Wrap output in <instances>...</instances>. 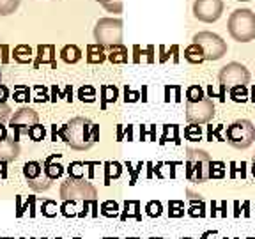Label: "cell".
Here are the masks:
<instances>
[{
  "instance_id": "46",
  "label": "cell",
  "mask_w": 255,
  "mask_h": 239,
  "mask_svg": "<svg viewBox=\"0 0 255 239\" xmlns=\"http://www.w3.org/2000/svg\"><path fill=\"white\" fill-rule=\"evenodd\" d=\"M9 138L7 136V127L4 126V124H0V140H5Z\"/></svg>"
},
{
  "instance_id": "20",
  "label": "cell",
  "mask_w": 255,
  "mask_h": 239,
  "mask_svg": "<svg viewBox=\"0 0 255 239\" xmlns=\"http://www.w3.org/2000/svg\"><path fill=\"white\" fill-rule=\"evenodd\" d=\"M14 60L16 62H20V64H28L32 62V50L30 46H27V44H18V46L14 48Z\"/></svg>"
},
{
  "instance_id": "45",
  "label": "cell",
  "mask_w": 255,
  "mask_h": 239,
  "mask_svg": "<svg viewBox=\"0 0 255 239\" xmlns=\"http://www.w3.org/2000/svg\"><path fill=\"white\" fill-rule=\"evenodd\" d=\"M28 206H30V216L32 218H34V216H36V207H34V204H36V199H34V197H28Z\"/></svg>"
},
{
  "instance_id": "28",
  "label": "cell",
  "mask_w": 255,
  "mask_h": 239,
  "mask_svg": "<svg viewBox=\"0 0 255 239\" xmlns=\"http://www.w3.org/2000/svg\"><path fill=\"white\" fill-rule=\"evenodd\" d=\"M231 91V98L238 103H245L248 100V91H247V85H239V87H232L229 89Z\"/></svg>"
},
{
  "instance_id": "53",
  "label": "cell",
  "mask_w": 255,
  "mask_h": 239,
  "mask_svg": "<svg viewBox=\"0 0 255 239\" xmlns=\"http://www.w3.org/2000/svg\"><path fill=\"white\" fill-rule=\"evenodd\" d=\"M151 239H158V238H151Z\"/></svg>"
},
{
  "instance_id": "25",
  "label": "cell",
  "mask_w": 255,
  "mask_h": 239,
  "mask_svg": "<svg viewBox=\"0 0 255 239\" xmlns=\"http://www.w3.org/2000/svg\"><path fill=\"white\" fill-rule=\"evenodd\" d=\"M20 0H0V16H7L18 9Z\"/></svg>"
},
{
  "instance_id": "14",
  "label": "cell",
  "mask_w": 255,
  "mask_h": 239,
  "mask_svg": "<svg viewBox=\"0 0 255 239\" xmlns=\"http://www.w3.org/2000/svg\"><path fill=\"white\" fill-rule=\"evenodd\" d=\"M60 154H52L50 158H46V161H44V174H46V177L50 181L57 179V177H60L64 172V167L60 163H53L57 158H59Z\"/></svg>"
},
{
  "instance_id": "9",
  "label": "cell",
  "mask_w": 255,
  "mask_h": 239,
  "mask_svg": "<svg viewBox=\"0 0 255 239\" xmlns=\"http://www.w3.org/2000/svg\"><path fill=\"white\" fill-rule=\"evenodd\" d=\"M215 117V103L209 98L199 101H186V119L188 122L200 126Z\"/></svg>"
},
{
  "instance_id": "39",
  "label": "cell",
  "mask_w": 255,
  "mask_h": 239,
  "mask_svg": "<svg viewBox=\"0 0 255 239\" xmlns=\"http://www.w3.org/2000/svg\"><path fill=\"white\" fill-rule=\"evenodd\" d=\"M213 177H223V163L211 161V167H209V179H213Z\"/></svg>"
},
{
  "instance_id": "15",
  "label": "cell",
  "mask_w": 255,
  "mask_h": 239,
  "mask_svg": "<svg viewBox=\"0 0 255 239\" xmlns=\"http://www.w3.org/2000/svg\"><path fill=\"white\" fill-rule=\"evenodd\" d=\"M60 59L68 64H76L82 59V50H80L76 44H66V46L60 50Z\"/></svg>"
},
{
  "instance_id": "42",
  "label": "cell",
  "mask_w": 255,
  "mask_h": 239,
  "mask_svg": "<svg viewBox=\"0 0 255 239\" xmlns=\"http://www.w3.org/2000/svg\"><path fill=\"white\" fill-rule=\"evenodd\" d=\"M9 116H11V108H9V105L0 103V124L4 122V120H7Z\"/></svg>"
},
{
  "instance_id": "36",
  "label": "cell",
  "mask_w": 255,
  "mask_h": 239,
  "mask_svg": "<svg viewBox=\"0 0 255 239\" xmlns=\"http://www.w3.org/2000/svg\"><path fill=\"white\" fill-rule=\"evenodd\" d=\"M28 136H30L32 142H41V140L44 138V127L39 126V124H36L34 127L28 129Z\"/></svg>"
},
{
  "instance_id": "57",
  "label": "cell",
  "mask_w": 255,
  "mask_h": 239,
  "mask_svg": "<svg viewBox=\"0 0 255 239\" xmlns=\"http://www.w3.org/2000/svg\"><path fill=\"white\" fill-rule=\"evenodd\" d=\"M250 239H254V238H250Z\"/></svg>"
},
{
  "instance_id": "10",
  "label": "cell",
  "mask_w": 255,
  "mask_h": 239,
  "mask_svg": "<svg viewBox=\"0 0 255 239\" xmlns=\"http://www.w3.org/2000/svg\"><path fill=\"white\" fill-rule=\"evenodd\" d=\"M37 122H39V116H37V112L32 110L30 107H23L18 112H14V116H12L11 120H9V126H11L12 133H14L12 140L18 142V140H20V135H23V133L28 135V129L36 126Z\"/></svg>"
},
{
  "instance_id": "30",
  "label": "cell",
  "mask_w": 255,
  "mask_h": 239,
  "mask_svg": "<svg viewBox=\"0 0 255 239\" xmlns=\"http://www.w3.org/2000/svg\"><path fill=\"white\" fill-rule=\"evenodd\" d=\"M100 2L105 9H108L110 12H121L123 11V0H96Z\"/></svg>"
},
{
  "instance_id": "52",
  "label": "cell",
  "mask_w": 255,
  "mask_h": 239,
  "mask_svg": "<svg viewBox=\"0 0 255 239\" xmlns=\"http://www.w3.org/2000/svg\"><path fill=\"white\" fill-rule=\"evenodd\" d=\"M183 239H191V238H183Z\"/></svg>"
},
{
  "instance_id": "11",
  "label": "cell",
  "mask_w": 255,
  "mask_h": 239,
  "mask_svg": "<svg viewBox=\"0 0 255 239\" xmlns=\"http://www.w3.org/2000/svg\"><path fill=\"white\" fill-rule=\"evenodd\" d=\"M223 12V0H195L193 16L204 23H215Z\"/></svg>"
},
{
  "instance_id": "48",
  "label": "cell",
  "mask_w": 255,
  "mask_h": 239,
  "mask_svg": "<svg viewBox=\"0 0 255 239\" xmlns=\"http://www.w3.org/2000/svg\"><path fill=\"white\" fill-rule=\"evenodd\" d=\"M211 234H213V232H206V234L202 236V239H209V238H211Z\"/></svg>"
},
{
  "instance_id": "8",
  "label": "cell",
  "mask_w": 255,
  "mask_h": 239,
  "mask_svg": "<svg viewBox=\"0 0 255 239\" xmlns=\"http://www.w3.org/2000/svg\"><path fill=\"white\" fill-rule=\"evenodd\" d=\"M220 84L222 87H239V85H247L250 82V71L245 68L243 64L239 62H229L227 66H223L218 73Z\"/></svg>"
},
{
  "instance_id": "50",
  "label": "cell",
  "mask_w": 255,
  "mask_h": 239,
  "mask_svg": "<svg viewBox=\"0 0 255 239\" xmlns=\"http://www.w3.org/2000/svg\"><path fill=\"white\" fill-rule=\"evenodd\" d=\"M239 2H248V0H239Z\"/></svg>"
},
{
  "instance_id": "23",
  "label": "cell",
  "mask_w": 255,
  "mask_h": 239,
  "mask_svg": "<svg viewBox=\"0 0 255 239\" xmlns=\"http://www.w3.org/2000/svg\"><path fill=\"white\" fill-rule=\"evenodd\" d=\"M105 172H107V177H105V184H110V181H112V177H119L121 175V165L117 163V161H108V163H105Z\"/></svg>"
},
{
  "instance_id": "1",
  "label": "cell",
  "mask_w": 255,
  "mask_h": 239,
  "mask_svg": "<svg viewBox=\"0 0 255 239\" xmlns=\"http://www.w3.org/2000/svg\"><path fill=\"white\" fill-rule=\"evenodd\" d=\"M57 135L76 151H89L100 140V126L85 117H75L60 127Z\"/></svg>"
},
{
  "instance_id": "35",
  "label": "cell",
  "mask_w": 255,
  "mask_h": 239,
  "mask_svg": "<svg viewBox=\"0 0 255 239\" xmlns=\"http://www.w3.org/2000/svg\"><path fill=\"white\" fill-rule=\"evenodd\" d=\"M200 135H202L200 126H195V124H191V126H188L186 129H184V136H186L188 140H191V142L200 140Z\"/></svg>"
},
{
  "instance_id": "37",
  "label": "cell",
  "mask_w": 255,
  "mask_h": 239,
  "mask_svg": "<svg viewBox=\"0 0 255 239\" xmlns=\"http://www.w3.org/2000/svg\"><path fill=\"white\" fill-rule=\"evenodd\" d=\"M43 215L48 218H53L57 215V204L53 200H44L43 202Z\"/></svg>"
},
{
  "instance_id": "13",
  "label": "cell",
  "mask_w": 255,
  "mask_h": 239,
  "mask_svg": "<svg viewBox=\"0 0 255 239\" xmlns=\"http://www.w3.org/2000/svg\"><path fill=\"white\" fill-rule=\"evenodd\" d=\"M41 64H50L52 68H55V48L52 44H39L37 46V57H36V68H39Z\"/></svg>"
},
{
  "instance_id": "2",
  "label": "cell",
  "mask_w": 255,
  "mask_h": 239,
  "mask_svg": "<svg viewBox=\"0 0 255 239\" xmlns=\"http://www.w3.org/2000/svg\"><path fill=\"white\" fill-rule=\"evenodd\" d=\"M227 28L238 43H250L255 39V14L250 9H236L229 16Z\"/></svg>"
},
{
  "instance_id": "33",
  "label": "cell",
  "mask_w": 255,
  "mask_h": 239,
  "mask_svg": "<svg viewBox=\"0 0 255 239\" xmlns=\"http://www.w3.org/2000/svg\"><path fill=\"white\" fill-rule=\"evenodd\" d=\"M28 100H30V91H28V87L18 85V87L14 89V101L21 103V101H28Z\"/></svg>"
},
{
  "instance_id": "27",
  "label": "cell",
  "mask_w": 255,
  "mask_h": 239,
  "mask_svg": "<svg viewBox=\"0 0 255 239\" xmlns=\"http://www.w3.org/2000/svg\"><path fill=\"white\" fill-rule=\"evenodd\" d=\"M184 215V202L181 200H170L168 202V216L170 218H179Z\"/></svg>"
},
{
  "instance_id": "41",
  "label": "cell",
  "mask_w": 255,
  "mask_h": 239,
  "mask_svg": "<svg viewBox=\"0 0 255 239\" xmlns=\"http://www.w3.org/2000/svg\"><path fill=\"white\" fill-rule=\"evenodd\" d=\"M206 207H204V204H200L199 207H197V202L195 200H193V202H191V207H190V215L191 216H204L206 215Z\"/></svg>"
},
{
  "instance_id": "12",
  "label": "cell",
  "mask_w": 255,
  "mask_h": 239,
  "mask_svg": "<svg viewBox=\"0 0 255 239\" xmlns=\"http://www.w3.org/2000/svg\"><path fill=\"white\" fill-rule=\"evenodd\" d=\"M20 156V145L12 138L0 140V161H14Z\"/></svg>"
},
{
  "instance_id": "51",
  "label": "cell",
  "mask_w": 255,
  "mask_h": 239,
  "mask_svg": "<svg viewBox=\"0 0 255 239\" xmlns=\"http://www.w3.org/2000/svg\"><path fill=\"white\" fill-rule=\"evenodd\" d=\"M105 239H112V238H105ZM114 239H116V238H114Z\"/></svg>"
},
{
  "instance_id": "34",
  "label": "cell",
  "mask_w": 255,
  "mask_h": 239,
  "mask_svg": "<svg viewBox=\"0 0 255 239\" xmlns=\"http://www.w3.org/2000/svg\"><path fill=\"white\" fill-rule=\"evenodd\" d=\"M28 186L36 191H43L50 188V179L48 177H37L36 181H28Z\"/></svg>"
},
{
  "instance_id": "56",
  "label": "cell",
  "mask_w": 255,
  "mask_h": 239,
  "mask_svg": "<svg viewBox=\"0 0 255 239\" xmlns=\"http://www.w3.org/2000/svg\"><path fill=\"white\" fill-rule=\"evenodd\" d=\"M75 239H80V238H75Z\"/></svg>"
},
{
  "instance_id": "4",
  "label": "cell",
  "mask_w": 255,
  "mask_h": 239,
  "mask_svg": "<svg viewBox=\"0 0 255 239\" xmlns=\"http://www.w3.org/2000/svg\"><path fill=\"white\" fill-rule=\"evenodd\" d=\"M96 43L103 48H112L123 44V20L119 18H101L94 27Z\"/></svg>"
},
{
  "instance_id": "3",
  "label": "cell",
  "mask_w": 255,
  "mask_h": 239,
  "mask_svg": "<svg viewBox=\"0 0 255 239\" xmlns=\"http://www.w3.org/2000/svg\"><path fill=\"white\" fill-rule=\"evenodd\" d=\"M98 191L89 183L87 179H75V177H68L60 186V199L66 202H96Z\"/></svg>"
},
{
  "instance_id": "49",
  "label": "cell",
  "mask_w": 255,
  "mask_h": 239,
  "mask_svg": "<svg viewBox=\"0 0 255 239\" xmlns=\"http://www.w3.org/2000/svg\"><path fill=\"white\" fill-rule=\"evenodd\" d=\"M252 174H254V177H255V161H254V165H252Z\"/></svg>"
},
{
  "instance_id": "17",
  "label": "cell",
  "mask_w": 255,
  "mask_h": 239,
  "mask_svg": "<svg viewBox=\"0 0 255 239\" xmlns=\"http://www.w3.org/2000/svg\"><path fill=\"white\" fill-rule=\"evenodd\" d=\"M107 59V53H105V48L100 44H89L87 46V62L89 64H101Z\"/></svg>"
},
{
  "instance_id": "38",
  "label": "cell",
  "mask_w": 255,
  "mask_h": 239,
  "mask_svg": "<svg viewBox=\"0 0 255 239\" xmlns=\"http://www.w3.org/2000/svg\"><path fill=\"white\" fill-rule=\"evenodd\" d=\"M34 92H36L34 101H37V103H44V101H48L46 87H43V85H36V87H34Z\"/></svg>"
},
{
  "instance_id": "21",
  "label": "cell",
  "mask_w": 255,
  "mask_h": 239,
  "mask_svg": "<svg viewBox=\"0 0 255 239\" xmlns=\"http://www.w3.org/2000/svg\"><path fill=\"white\" fill-rule=\"evenodd\" d=\"M41 174H43V167H41V163H37V161H28V163H25L23 175L28 181H36L37 177H41Z\"/></svg>"
},
{
  "instance_id": "54",
  "label": "cell",
  "mask_w": 255,
  "mask_h": 239,
  "mask_svg": "<svg viewBox=\"0 0 255 239\" xmlns=\"http://www.w3.org/2000/svg\"><path fill=\"white\" fill-rule=\"evenodd\" d=\"M4 239H11V238H4Z\"/></svg>"
},
{
  "instance_id": "24",
  "label": "cell",
  "mask_w": 255,
  "mask_h": 239,
  "mask_svg": "<svg viewBox=\"0 0 255 239\" xmlns=\"http://www.w3.org/2000/svg\"><path fill=\"white\" fill-rule=\"evenodd\" d=\"M101 215L108 216V218L119 215V206H117L116 200H105V202L101 204Z\"/></svg>"
},
{
  "instance_id": "5",
  "label": "cell",
  "mask_w": 255,
  "mask_h": 239,
  "mask_svg": "<svg viewBox=\"0 0 255 239\" xmlns=\"http://www.w3.org/2000/svg\"><path fill=\"white\" fill-rule=\"evenodd\" d=\"M211 156L202 149H188L186 154V179L204 183L209 179V167H211Z\"/></svg>"
},
{
  "instance_id": "16",
  "label": "cell",
  "mask_w": 255,
  "mask_h": 239,
  "mask_svg": "<svg viewBox=\"0 0 255 239\" xmlns=\"http://www.w3.org/2000/svg\"><path fill=\"white\" fill-rule=\"evenodd\" d=\"M119 98V91L116 85H101V108H107L108 103H116Z\"/></svg>"
},
{
  "instance_id": "6",
  "label": "cell",
  "mask_w": 255,
  "mask_h": 239,
  "mask_svg": "<svg viewBox=\"0 0 255 239\" xmlns=\"http://www.w3.org/2000/svg\"><path fill=\"white\" fill-rule=\"evenodd\" d=\"M227 142L236 149H248L255 142V126L252 120L239 119L227 127Z\"/></svg>"
},
{
  "instance_id": "18",
  "label": "cell",
  "mask_w": 255,
  "mask_h": 239,
  "mask_svg": "<svg viewBox=\"0 0 255 239\" xmlns=\"http://www.w3.org/2000/svg\"><path fill=\"white\" fill-rule=\"evenodd\" d=\"M184 59H186L188 62H191V64H202L204 60H206V57H204L202 48H200L199 44L191 43L190 46L184 50Z\"/></svg>"
},
{
  "instance_id": "7",
  "label": "cell",
  "mask_w": 255,
  "mask_h": 239,
  "mask_svg": "<svg viewBox=\"0 0 255 239\" xmlns=\"http://www.w3.org/2000/svg\"><path fill=\"white\" fill-rule=\"evenodd\" d=\"M193 43L202 48L206 60H220L227 53V43L215 32H199L193 36Z\"/></svg>"
},
{
  "instance_id": "31",
  "label": "cell",
  "mask_w": 255,
  "mask_h": 239,
  "mask_svg": "<svg viewBox=\"0 0 255 239\" xmlns=\"http://www.w3.org/2000/svg\"><path fill=\"white\" fill-rule=\"evenodd\" d=\"M84 163H80V161H73L69 165L68 172H69V177H75V179H84Z\"/></svg>"
},
{
  "instance_id": "44",
  "label": "cell",
  "mask_w": 255,
  "mask_h": 239,
  "mask_svg": "<svg viewBox=\"0 0 255 239\" xmlns=\"http://www.w3.org/2000/svg\"><path fill=\"white\" fill-rule=\"evenodd\" d=\"M7 98H9V89L5 85H0V103H5Z\"/></svg>"
},
{
  "instance_id": "43",
  "label": "cell",
  "mask_w": 255,
  "mask_h": 239,
  "mask_svg": "<svg viewBox=\"0 0 255 239\" xmlns=\"http://www.w3.org/2000/svg\"><path fill=\"white\" fill-rule=\"evenodd\" d=\"M60 211H62V215H64V216H76V213H75V207H73V206H69L68 202H66L62 207H60Z\"/></svg>"
},
{
  "instance_id": "40",
  "label": "cell",
  "mask_w": 255,
  "mask_h": 239,
  "mask_svg": "<svg viewBox=\"0 0 255 239\" xmlns=\"http://www.w3.org/2000/svg\"><path fill=\"white\" fill-rule=\"evenodd\" d=\"M140 100V92H133L129 91V87L124 89V101L126 103H135V101Z\"/></svg>"
},
{
  "instance_id": "29",
  "label": "cell",
  "mask_w": 255,
  "mask_h": 239,
  "mask_svg": "<svg viewBox=\"0 0 255 239\" xmlns=\"http://www.w3.org/2000/svg\"><path fill=\"white\" fill-rule=\"evenodd\" d=\"M206 96H204V91L200 85H191L188 87L186 91V101H199V100H204Z\"/></svg>"
},
{
  "instance_id": "26",
  "label": "cell",
  "mask_w": 255,
  "mask_h": 239,
  "mask_svg": "<svg viewBox=\"0 0 255 239\" xmlns=\"http://www.w3.org/2000/svg\"><path fill=\"white\" fill-rule=\"evenodd\" d=\"M78 98L84 103H92L96 100V89L92 85H84V87H80L78 91Z\"/></svg>"
},
{
  "instance_id": "22",
  "label": "cell",
  "mask_w": 255,
  "mask_h": 239,
  "mask_svg": "<svg viewBox=\"0 0 255 239\" xmlns=\"http://www.w3.org/2000/svg\"><path fill=\"white\" fill-rule=\"evenodd\" d=\"M140 202L138 200H126L124 202V215H123V220L126 218H135V220H140Z\"/></svg>"
},
{
  "instance_id": "19",
  "label": "cell",
  "mask_w": 255,
  "mask_h": 239,
  "mask_svg": "<svg viewBox=\"0 0 255 239\" xmlns=\"http://www.w3.org/2000/svg\"><path fill=\"white\" fill-rule=\"evenodd\" d=\"M107 59L114 64H124V62H128V50L123 44H119V46L112 48L110 53L107 55Z\"/></svg>"
},
{
  "instance_id": "47",
  "label": "cell",
  "mask_w": 255,
  "mask_h": 239,
  "mask_svg": "<svg viewBox=\"0 0 255 239\" xmlns=\"http://www.w3.org/2000/svg\"><path fill=\"white\" fill-rule=\"evenodd\" d=\"M0 175H2V177H7V172H5V161H0Z\"/></svg>"
},
{
  "instance_id": "55",
  "label": "cell",
  "mask_w": 255,
  "mask_h": 239,
  "mask_svg": "<svg viewBox=\"0 0 255 239\" xmlns=\"http://www.w3.org/2000/svg\"><path fill=\"white\" fill-rule=\"evenodd\" d=\"M0 80H2V75H0Z\"/></svg>"
},
{
  "instance_id": "32",
  "label": "cell",
  "mask_w": 255,
  "mask_h": 239,
  "mask_svg": "<svg viewBox=\"0 0 255 239\" xmlns=\"http://www.w3.org/2000/svg\"><path fill=\"white\" fill-rule=\"evenodd\" d=\"M161 211H163V206H161V202H158V200H152V202H149L147 206H145V213H147L151 218H158V216L161 215Z\"/></svg>"
}]
</instances>
